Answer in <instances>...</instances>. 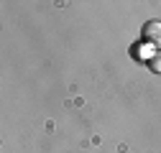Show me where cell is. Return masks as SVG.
I'll use <instances>...</instances> for the list:
<instances>
[{"instance_id": "obj_3", "label": "cell", "mask_w": 161, "mask_h": 153, "mask_svg": "<svg viewBox=\"0 0 161 153\" xmlns=\"http://www.w3.org/2000/svg\"><path fill=\"white\" fill-rule=\"evenodd\" d=\"M141 46H143V44H141ZM141 46L136 44V49H133V59H143V56H146V54H143V49H141Z\"/></svg>"}, {"instance_id": "obj_2", "label": "cell", "mask_w": 161, "mask_h": 153, "mask_svg": "<svg viewBox=\"0 0 161 153\" xmlns=\"http://www.w3.org/2000/svg\"><path fill=\"white\" fill-rule=\"evenodd\" d=\"M148 66H151V71H158L161 74V51H153L148 56Z\"/></svg>"}, {"instance_id": "obj_1", "label": "cell", "mask_w": 161, "mask_h": 153, "mask_svg": "<svg viewBox=\"0 0 161 153\" xmlns=\"http://www.w3.org/2000/svg\"><path fill=\"white\" fill-rule=\"evenodd\" d=\"M141 38H143V44L151 46L153 51H161V21H148L141 28Z\"/></svg>"}]
</instances>
